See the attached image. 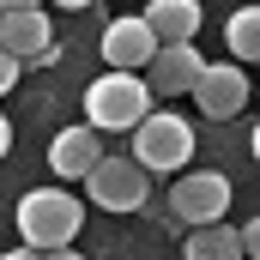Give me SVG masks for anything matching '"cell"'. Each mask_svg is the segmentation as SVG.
I'll list each match as a JSON object with an SVG mask.
<instances>
[{"label": "cell", "mask_w": 260, "mask_h": 260, "mask_svg": "<svg viewBox=\"0 0 260 260\" xmlns=\"http://www.w3.org/2000/svg\"><path fill=\"white\" fill-rule=\"evenodd\" d=\"M0 260H43V248H30V242H24V248H12V254H0Z\"/></svg>", "instance_id": "cell-16"}, {"label": "cell", "mask_w": 260, "mask_h": 260, "mask_svg": "<svg viewBox=\"0 0 260 260\" xmlns=\"http://www.w3.org/2000/svg\"><path fill=\"white\" fill-rule=\"evenodd\" d=\"M43 260H85V254H73V242H67V248H49Z\"/></svg>", "instance_id": "cell-18"}, {"label": "cell", "mask_w": 260, "mask_h": 260, "mask_svg": "<svg viewBox=\"0 0 260 260\" xmlns=\"http://www.w3.org/2000/svg\"><path fill=\"white\" fill-rule=\"evenodd\" d=\"M97 157H103V133L91 127H61L55 139H49V170L55 176H67V182H85L91 170H97Z\"/></svg>", "instance_id": "cell-10"}, {"label": "cell", "mask_w": 260, "mask_h": 260, "mask_svg": "<svg viewBox=\"0 0 260 260\" xmlns=\"http://www.w3.org/2000/svg\"><path fill=\"white\" fill-rule=\"evenodd\" d=\"M248 145H254V157H260V127H254V133H248Z\"/></svg>", "instance_id": "cell-21"}, {"label": "cell", "mask_w": 260, "mask_h": 260, "mask_svg": "<svg viewBox=\"0 0 260 260\" xmlns=\"http://www.w3.org/2000/svg\"><path fill=\"white\" fill-rule=\"evenodd\" d=\"M182 254L188 260H248V248H242V230H230L218 218V224H194V236H188Z\"/></svg>", "instance_id": "cell-12"}, {"label": "cell", "mask_w": 260, "mask_h": 260, "mask_svg": "<svg viewBox=\"0 0 260 260\" xmlns=\"http://www.w3.org/2000/svg\"><path fill=\"white\" fill-rule=\"evenodd\" d=\"M151 55H157V30L145 24V12H133V18H109V24H103V61H109V67L145 73Z\"/></svg>", "instance_id": "cell-9"}, {"label": "cell", "mask_w": 260, "mask_h": 260, "mask_svg": "<svg viewBox=\"0 0 260 260\" xmlns=\"http://www.w3.org/2000/svg\"><path fill=\"white\" fill-rule=\"evenodd\" d=\"M0 49L18 55V61H49L55 55V30H49V12L43 6H18V12H0Z\"/></svg>", "instance_id": "cell-8"}, {"label": "cell", "mask_w": 260, "mask_h": 260, "mask_svg": "<svg viewBox=\"0 0 260 260\" xmlns=\"http://www.w3.org/2000/svg\"><path fill=\"white\" fill-rule=\"evenodd\" d=\"M133 157H139L151 176H176V170H188V157H194V127H188L182 115H170V109H151V115L133 127Z\"/></svg>", "instance_id": "cell-3"}, {"label": "cell", "mask_w": 260, "mask_h": 260, "mask_svg": "<svg viewBox=\"0 0 260 260\" xmlns=\"http://www.w3.org/2000/svg\"><path fill=\"white\" fill-rule=\"evenodd\" d=\"M200 73H206V61H200L194 43H157V55L145 61V85L164 91V97H182V91L194 97Z\"/></svg>", "instance_id": "cell-7"}, {"label": "cell", "mask_w": 260, "mask_h": 260, "mask_svg": "<svg viewBox=\"0 0 260 260\" xmlns=\"http://www.w3.org/2000/svg\"><path fill=\"white\" fill-rule=\"evenodd\" d=\"M55 6H67V12H85V6H91V0H55Z\"/></svg>", "instance_id": "cell-20"}, {"label": "cell", "mask_w": 260, "mask_h": 260, "mask_svg": "<svg viewBox=\"0 0 260 260\" xmlns=\"http://www.w3.org/2000/svg\"><path fill=\"white\" fill-rule=\"evenodd\" d=\"M242 248H248V260H260V218L242 224Z\"/></svg>", "instance_id": "cell-15"}, {"label": "cell", "mask_w": 260, "mask_h": 260, "mask_svg": "<svg viewBox=\"0 0 260 260\" xmlns=\"http://www.w3.org/2000/svg\"><path fill=\"white\" fill-rule=\"evenodd\" d=\"M151 85L145 73H127V67H109L91 91H85V121L97 133H133L145 115H151Z\"/></svg>", "instance_id": "cell-1"}, {"label": "cell", "mask_w": 260, "mask_h": 260, "mask_svg": "<svg viewBox=\"0 0 260 260\" xmlns=\"http://www.w3.org/2000/svg\"><path fill=\"white\" fill-rule=\"evenodd\" d=\"M224 43L236 61H260V6H236L224 24Z\"/></svg>", "instance_id": "cell-13"}, {"label": "cell", "mask_w": 260, "mask_h": 260, "mask_svg": "<svg viewBox=\"0 0 260 260\" xmlns=\"http://www.w3.org/2000/svg\"><path fill=\"white\" fill-rule=\"evenodd\" d=\"M145 24L157 30V43H194L200 30V0H151Z\"/></svg>", "instance_id": "cell-11"}, {"label": "cell", "mask_w": 260, "mask_h": 260, "mask_svg": "<svg viewBox=\"0 0 260 260\" xmlns=\"http://www.w3.org/2000/svg\"><path fill=\"white\" fill-rule=\"evenodd\" d=\"M79 224H85V206L67 194V188H30V194L18 200V242H30V248H67L73 236H79Z\"/></svg>", "instance_id": "cell-2"}, {"label": "cell", "mask_w": 260, "mask_h": 260, "mask_svg": "<svg viewBox=\"0 0 260 260\" xmlns=\"http://www.w3.org/2000/svg\"><path fill=\"white\" fill-rule=\"evenodd\" d=\"M230 212V182L218 170H188L170 188V218L176 224H218Z\"/></svg>", "instance_id": "cell-5"}, {"label": "cell", "mask_w": 260, "mask_h": 260, "mask_svg": "<svg viewBox=\"0 0 260 260\" xmlns=\"http://www.w3.org/2000/svg\"><path fill=\"white\" fill-rule=\"evenodd\" d=\"M18 55H6V49H0V97H6V91H12V85H18Z\"/></svg>", "instance_id": "cell-14"}, {"label": "cell", "mask_w": 260, "mask_h": 260, "mask_svg": "<svg viewBox=\"0 0 260 260\" xmlns=\"http://www.w3.org/2000/svg\"><path fill=\"white\" fill-rule=\"evenodd\" d=\"M6 151H12V121L0 115V157H6Z\"/></svg>", "instance_id": "cell-17"}, {"label": "cell", "mask_w": 260, "mask_h": 260, "mask_svg": "<svg viewBox=\"0 0 260 260\" xmlns=\"http://www.w3.org/2000/svg\"><path fill=\"white\" fill-rule=\"evenodd\" d=\"M18 6H43V0H0V12H18Z\"/></svg>", "instance_id": "cell-19"}, {"label": "cell", "mask_w": 260, "mask_h": 260, "mask_svg": "<svg viewBox=\"0 0 260 260\" xmlns=\"http://www.w3.org/2000/svg\"><path fill=\"white\" fill-rule=\"evenodd\" d=\"M194 103H200L206 121H230V115H242V103H248V73H242L236 61L206 67L200 85H194Z\"/></svg>", "instance_id": "cell-6"}, {"label": "cell", "mask_w": 260, "mask_h": 260, "mask_svg": "<svg viewBox=\"0 0 260 260\" xmlns=\"http://www.w3.org/2000/svg\"><path fill=\"white\" fill-rule=\"evenodd\" d=\"M85 194L103 212H139L151 194V170L139 157H97V170L85 176Z\"/></svg>", "instance_id": "cell-4"}]
</instances>
